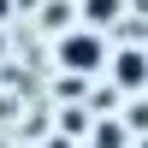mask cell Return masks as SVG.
Instances as JSON below:
<instances>
[{
    "instance_id": "6da1fadb",
    "label": "cell",
    "mask_w": 148,
    "mask_h": 148,
    "mask_svg": "<svg viewBox=\"0 0 148 148\" xmlns=\"http://www.w3.org/2000/svg\"><path fill=\"white\" fill-rule=\"evenodd\" d=\"M53 65L65 71V77H101L107 65V30H95V24H65L53 42Z\"/></svg>"
},
{
    "instance_id": "7a4b0ae2",
    "label": "cell",
    "mask_w": 148,
    "mask_h": 148,
    "mask_svg": "<svg viewBox=\"0 0 148 148\" xmlns=\"http://www.w3.org/2000/svg\"><path fill=\"white\" fill-rule=\"evenodd\" d=\"M107 77L119 95H142L148 89V47H107Z\"/></svg>"
},
{
    "instance_id": "3957f363",
    "label": "cell",
    "mask_w": 148,
    "mask_h": 148,
    "mask_svg": "<svg viewBox=\"0 0 148 148\" xmlns=\"http://www.w3.org/2000/svg\"><path fill=\"white\" fill-rule=\"evenodd\" d=\"M71 12H77L83 24H95V30H113V24L125 18V0H77Z\"/></svg>"
},
{
    "instance_id": "277c9868",
    "label": "cell",
    "mask_w": 148,
    "mask_h": 148,
    "mask_svg": "<svg viewBox=\"0 0 148 148\" xmlns=\"http://www.w3.org/2000/svg\"><path fill=\"white\" fill-rule=\"evenodd\" d=\"M95 148H125V125L101 119V125H95Z\"/></svg>"
},
{
    "instance_id": "5b68a950",
    "label": "cell",
    "mask_w": 148,
    "mask_h": 148,
    "mask_svg": "<svg viewBox=\"0 0 148 148\" xmlns=\"http://www.w3.org/2000/svg\"><path fill=\"white\" fill-rule=\"evenodd\" d=\"M59 130H89V107H65L59 113Z\"/></svg>"
},
{
    "instance_id": "8992f818",
    "label": "cell",
    "mask_w": 148,
    "mask_h": 148,
    "mask_svg": "<svg viewBox=\"0 0 148 148\" xmlns=\"http://www.w3.org/2000/svg\"><path fill=\"white\" fill-rule=\"evenodd\" d=\"M65 18H71V0H65V6H59V0H53V6H47V18H42V24H47V30H65Z\"/></svg>"
},
{
    "instance_id": "52a82bcc",
    "label": "cell",
    "mask_w": 148,
    "mask_h": 148,
    "mask_svg": "<svg viewBox=\"0 0 148 148\" xmlns=\"http://www.w3.org/2000/svg\"><path fill=\"white\" fill-rule=\"evenodd\" d=\"M6 18H18V0H0V24Z\"/></svg>"
},
{
    "instance_id": "ba28073f",
    "label": "cell",
    "mask_w": 148,
    "mask_h": 148,
    "mask_svg": "<svg viewBox=\"0 0 148 148\" xmlns=\"http://www.w3.org/2000/svg\"><path fill=\"white\" fill-rule=\"evenodd\" d=\"M47 148H77V142H65V130H59V136H53V142H47Z\"/></svg>"
}]
</instances>
